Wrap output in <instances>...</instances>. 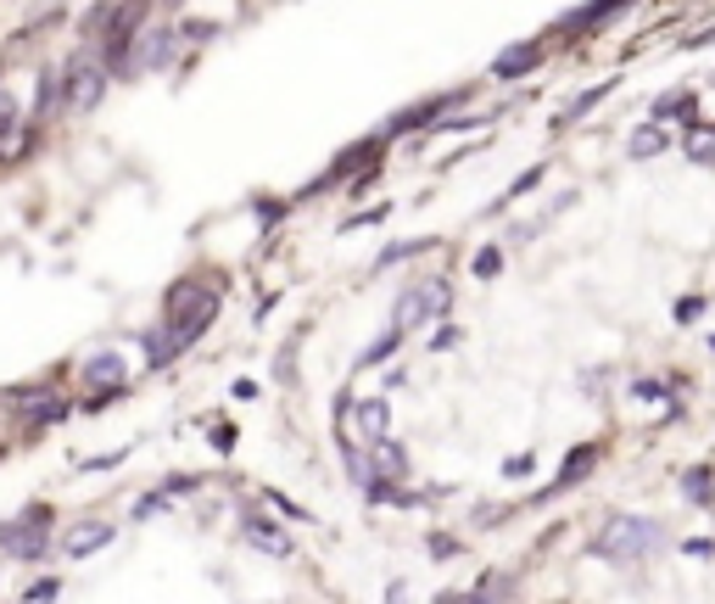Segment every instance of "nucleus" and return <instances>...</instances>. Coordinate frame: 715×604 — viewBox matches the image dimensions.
Returning <instances> with one entry per match:
<instances>
[{"instance_id": "nucleus-1", "label": "nucleus", "mask_w": 715, "mask_h": 604, "mask_svg": "<svg viewBox=\"0 0 715 604\" xmlns=\"http://www.w3.org/2000/svg\"><path fill=\"white\" fill-rule=\"evenodd\" d=\"M593 548L604 554V560H648V554L665 548V532H659L654 521H643V516H615V521L593 537Z\"/></svg>"}, {"instance_id": "nucleus-2", "label": "nucleus", "mask_w": 715, "mask_h": 604, "mask_svg": "<svg viewBox=\"0 0 715 604\" xmlns=\"http://www.w3.org/2000/svg\"><path fill=\"white\" fill-rule=\"evenodd\" d=\"M448 308V286H414L403 303H397V313H392V324H397V331H414V324L419 319H431V313H442Z\"/></svg>"}, {"instance_id": "nucleus-3", "label": "nucleus", "mask_w": 715, "mask_h": 604, "mask_svg": "<svg viewBox=\"0 0 715 604\" xmlns=\"http://www.w3.org/2000/svg\"><path fill=\"white\" fill-rule=\"evenodd\" d=\"M102 68H95V62H73V73H68V107L79 112V107H90L95 96H102Z\"/></svg>"}, {"instance_id": "nucleus-4", "label": "nucleus", "mask_w": 715, "mask_h": 604, "mask_svg": "<svg viewBox=\"0 0 715 604\" xmlns=\"http://www.w3.org/2000/svg\"><path fill=\"white\" fill-rule=\"evenodd\" d=\"M84 381H95L102 392L123 387V358H118V353H95V358L84 364Z\"/></svg>"}, {"instance_id": "nucleus-5", "label": "nucleus", "mask_w": 715, "mask_h": 604, "mask_svg": "<svg viewBox=\"0 0 715 604\" xmlns=\"http://www.w3.org/2000/svg\"><path fill=\"white\" fill-rule=\"evenodd\" d=\"M665 146H671V134H665L659 123H643L632 141H627V152H632V163H648V157H659Z\"/></svg>"}, {"instance_id": "nucleus-6", "label": "nucleus", "mask_w": 715, "mask_h": 604, "mask_svg": "<svg viewBox=\"0 0 715 604\" xmlns=\"http://www.w3.org/2000/svg\"><path fill=\"white\" fill-rule=\"evenodd\" d=\"M543 62V45H514V51H503L498 62H492V73L498 79H514V73H526V68H537Z\"/></svg>"}, {"instance_id": "nucleus-7", "label": "nucleus", "mask_w": 715, "mask_h": 604, "mask_svg": "<svg viewBox=\"0 0 715 604\" xmlns=\"http://www.w3.org/2000/svg\"><path fill=\"white\" fill-rule=\"evenodd\" d=\"M386 421H392V414H386V403H380V398L358 403V426H364V437H369V442L386 437Z\"/></svg>"}, {"instance_id": "nucleus-8", "label": "nucleus", "mask_w": 715, "mask_h": 604, "mask_svg": "<svg viewBox=\"0 0 715 604\" xmlns=\"http://www.w3.org/2000/svg\"><path fill=\"white\" fill-rule=\"evenodd\" d=\"M247 537H252L258 548H269V554H291V537H285L279 526H263V521H247Z\"/></svg>"}, {"instance_id": "nucleus-9", "label": "nucleus", "mask_w": 715, "mask_h": 604, "mask_svg": "<svg viewBox=\"0 0 715 604\" xmlns=\"http://www.w3.org/2000/svg\"><path fill=\"white\" fill-rule=\"evenodd\" d=\"M374 464H380L386 476H408V459H403V448H397V442H386V437L374 442Z\"/></svg>"}, {"instance_id": "nucleus-10", "label": "nucleus", "mask_w": 715, "mask_h": 604, "mask_svg": "<svg viewBox=\"0 0 715 604\" xmlns=\"http://www.w3.org/2000/svg\"><path fill=\"white\" fill-rule=\"evenodd\" d=\"M112 537V526H79L73 537H68V554H73V560H79V554H90V548H102Z\"/></svg>"}, {"instance_id": "nucleus-11", "label": "nucleus", "mask_w": 715, "mask_h": 604, "mask_svg": "<svg viewBox=\"0 0 715 604\" xmlns=\"http://www.w3.org/2000/svg\"><path fill=\"white\" fill-rule=\"evenodd\" d=\"M688 157H693V163H704V168L715 163V129H699V123L688 129Z\"/></svg>"}, {"instance_id": "nucleus-12", "label": "nucleus", "mask_w": 715, "mask_h": 604, "mask_svg": "<svg viewBox=\"0 0 715 604\" xmlns=\"http://www.w3.org/2000/svg\"><path fill=\"white\" fill-rule=\"evenodd\" d=\"M604 96H609V84H593V90H582V96L564 107V118H559V123H576V118H582V112H593V107H598Z\"/></svg>"}, {"instance_id": "nucleus-13", "label": "nucleus", "mask_w": 715, "mask_h": 604, "mask_svg": "<svg viewBox=\"0 0 715 604\" xmlns=\"http://www.w3.org/2000/svg\"><path fill=\"white\" fill-rule=\"evenodd\" d=\"M682 493H688L693 504H710V498H715V487H710V471H704V464L682 476Z\"/></svg>"}, {"instance_id": "nucleus-14", "label": "nucleus", "mask_w": 715, "mask_h": 604, "mask_svg": "<svg viewBox=\"0 0 715 604\" xmlns=\"http://www.w3.org/2000/svg\"><path fill=\"white\" fill-rule=\"evenodd\" d=\"M17 129V102L7 96V90H0V146H7V134Z\"/></svg>"}, {"instance_id": "nucleus-15", "label": "nucleus", "mask_w": 715, "mask_h": 604, "mask_svg": "<svg viewBox=\"0 0 715 604\" xmlns=\"http://www.w3.org/2000/svg\"><path fill=\"white\" fill-rule=\"evenodd\" d=\"M632 398H643V403H659V398H665V387H659V381H632Z\"/></svg>"}, {"instance_id": "nucleus-16", "label": "nucleus", "mask_w": 715, "mask_h": 604, "mask_svg": "<svg viewBox=\"0 0 715 604\" xmlns=\"http://www.w3.org/2000/svg\"><path fill=\"white\" fill-rule=\"evenodd\" d=\"M498 269H503L498 252H481V258H475V274H498Z\"/></svg>"}, {"instance_id": "nucleus-17", "label": "nucleus", "mask_w": 715, "mask_h": 604, "mask_svg": "<svg viewBox=\"0 0 715 604\" xmlns=\"http://www.w3.org/2000/svg\"><path fill=\"white\" fill-rule=\"evenodd\" d=\"M699 313H704L699 297H682V303H677V319H699Z\"/></svg>"}, {"instance_id": "nucleus-18", "label": "nucleus", "mask_w": 715, "mask_h": 604, "mask_svg": "<svg viewBox=\"0 0 715 604\" xmlns=\"http://www.w3.org/2000/svg\"><path fill=\"white\" fill-rule=\"evenodd\" d=\"M710 347H715V336H710Z\"/></svg>"}]
</instances>
